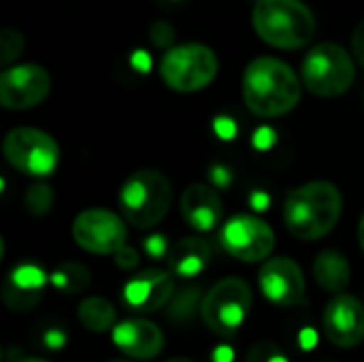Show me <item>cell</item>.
I'll return each mask as SVG.
<instances>
[{
	"label": "cell",
	"instance_id": "obj_1",
	"mask_svg": "<svg viewBox=\"0 0 364 362\" xmlns=\"http://www.w3.org/2000/svg\"><path fill=\"white\" fill-rule=\"evenodd\" d=\"M241 90L243 102L254 115L282 117L301 102L303 81L284 60L262 55L245 66Z\"/></svg>",
	"mask_w": 364,
	"mask_h": 362
},
{
	"label": "cell",
	"instance_id": "obj_2",
	"mask_svg": "<svg viewBox=\"0 0 364 362\" xmlns=\"http://www.w3.org/2000/svg\"><path fill=\"white\" fill-rule=\"evenodd\" d=\"M343 213V194L331 181L294 188L284 203V224L301 241H318L335 230Z\"/></svg>",
	"mask_w": 364,
	"mask_h": 362
},
{
	"label": "cell",
	"instance_id": "obj_3",
	"mask_svg": "<svg viewBox=\"0 0 364 362\" xmlns=\"http://www.w3.org/2000/svg\"><path fill=\"white\" fill-rule=\"evenodd\" d=\"M254 32L275 49H301L316 36V17L303 0H256Z\"/></svg>",
	"mask_w": 364,
	"mask_h": 362
},
{
	"label": "cell",
	"instance_id": "obj_4",
	"mask_svg": "<svg viewBox=\"0 0 364 362\" xmlns=\"http://www.w3.org/2000/svg\"><path fill=\"white\" fill-rule=\"evenodd\" d=\"M117 203L128 224L139 230H147L166 218L173 203V186L164 173L156 169H141L122 183Z\"/></svg>",
	"mask_w": 364,
	"mask_h": 362
},
{
	"label": "cell",
	"instance_id": "obj_5",
	"mask_svg": "<svg viewBox=\"0 0 364 362\" xmlns=\"http://www.w3.org/2000/svg\"><path fill=\"white\" fill-rule=\"evenodd\" d=\"M356 79L354 55L337 43L314 45L301 66V81L318 98H337L346 94Z\"/></svg>",
	"mask_w": 364,
	"mask_h": 362
},
{
	"label": "cell",
	"instance_id": "obj_6",
	"mask_svg": "<svg viewBox=\"0 0 364 362\" xmlns=\"http://www.w3.org/2000/svg\"><path fill=\"white\" fill-rule=\"evenodd\" d=\"M220 62L211 47L203 43H183L171 47L160 60L164 85L179 94L200 92L213 83Z\"/></svg>",
	"mask_w": 364,
	"mask_h": 362
},
{
	"label": "cell",
	"instance_id": "obj_7",
	"mask_svg": "<svg viewBox=\"0 0 364 362\" xmlns=\"http://www.w3.org/2000/svg\"><path fill=\"white\" fill-rule=\"evenodd\" d=\"M252 309V288L241 277H224L200 301L205 326L222 337L235 335Z\"/></svg>",
	"mask_w": 364,
	"mask_h": 362
},
{
	"label": "cell",
	"instance_id": "obj_8",
	"mask_svg": "<svg viewBox=\"0 0 364 362\" xmlns=\"http://www.w3.org/2000/svg\"><path fill=\"white\" fill-rule=\"evenodd\" d=\"M4 160L28 177H47L60 162V147L51 134L32 126H17L2 141Z\"/></svg>",
	"mask_w": 364,
	"mask_h": 362
},
{
	"label": "cell",
	"instance_id": "obj_9",
	"mask_svg": "<svg viewBox=\"0 0 364 362\" xmlns=\"http://www.w3.org/2000/svg\"><path fill=\"white\" fill-rule=\"evenodd\" d=\"M73 239L75 243L98 256H115L128 239V230L124 220L109 209H85L73 222Z\"/></svg>",
	"mask_w": 364,
	"mask_h": 362
},
{
	"label": "cell",
	"instance_id": "obj_10",
	"mask_svg": "<svg viewBox=\"0 0 364 362\" xmlns=\"http://www.w3.org/2000/svg\"><path fill=\"white\" fill-rule=\"evenodd\" d=\"M224 252L241 262H260L275 250L273 228L254 215H235L220 230Z\"/></svg>",
	"mask_w": 364,
	"mask_h": 362
},
{
	"label": "cell",
	"instance_id": "obj_11",
	"mask_svg": "<svg viewBox=\"0 0 364 362\" xmlns=\"http://www.w3.org/2000/svg\"><path fill=\"white\" fill-rule=\"evenodd\" d=\"M51 92V75L38 64H15L0 73V105L9 111L38 107Z\"/></svg>",
	"mask_w": 364,
	"mask_h": 362
},
{
	"label": "cell",
	"instance_id": "obj_12",
	"mask_svg": "<svg viewBox=\"0 0 364 362\" xmlns=\"http://www.w3.org/2000/svg\"><path fill=\"white\" fill-rule=\"evenodd\" d=\"M258 286L264 299L277 307H296L305 303L303 269L288 256L269 258L258 273Z\"/></svg>",
	"mask_w": 364,
	"mask_h": 362
},
{
	"label": "cell",
	"instance_id": "obj_13",
	"mask_svg": "<svg viewBox=\"0 0 364 362\" xmlns=\"http://www.w3.org/2000/svg\"><path fill=\"white\" fill-rule=\"evenodd\" d=\"M326 339L337 348H356L364 341V305L354 294H335L322 314Z\"/></svg>",
	"mask_w": 364,
	"mask_h": 362
},
{
	"label": "cell",
	"instance_id": "obj_14",
	"mask_svg": "<svg viewBox=\"0 0 364 362\" xmlns=\"http://www.w3.org/2000/svg\"><path fill=\"white\" fill-rule=\"evenodd\" d=\"M175 297L171 271L147 269L130 277L122 288V305L134 314H154L164 309Z\"/></svg>",
	"mask_w": 364,
	"mask_h": 362
},
{
	"label": "cell",
	"instance_id": "obj_15",
	"mask_svg": "<svg viewBox=\"0 0 364 362\" xmlns=\"http://www.w3.org/2000/svg\"><path fill=\"white\" fill-rule=\"evenodd\" d=\"M113 346L128 358L134 361H151L160 356L164 350V333L158 324L145 318H130L111 331Z\"/></svg>",
	"mask_w": 364,
	"mask_h": 362
},
{
	"label": "cell",
	"instance_id": "obj_16",
	"mask_svg": "<svg viewBox=\"0 0 364 362\" xmlns=\"http://www.w3.org/2000/svg\"><path fill=\"white\" fill-rule=\"evenodd\" d=\"M181 218L198 233L215 230L224 218V203L218 190L207 183H192L181 194Z\"/></svg>",
	"mask_w": 364,
	"mask_h": 362
},
{
	"label": "cell",
	"instance_id": "obj_17",
	"mask_svg": "<svg viewBox=\"0 0 364 362\" xmlns=\"http://www.w3.org/2000/svg\"><path fill=\"white\" fill-rule=\"evenodd\" d=\"M49 277L34 265L15 267L2 284V301L11 312L32 309L45 294Z\"/></svg>",
	"mask_w": 364,
	"mask_h": 362
},
{
	"label": "cell",
	"instance_id": "obj_18",
	"mask_svg": "<svg viewBox=\"0 0 364 362\" xmlns=\"http://www.w3.org/2000/svg\"><path fill=\"white\" fill-rule=\"evenodd\" d=\"M211 260V245L200 237L179 239L168 252V271L177 277L190 280L200 275Z\"/></svg>",
	"mask_w": 364,
	"mask_h": 362
},
{
	"label": "cell",
	"instance_id": "obj_19",
	"mask_svg": "<svg viewBox=\"0 0 364 362\" xmlns=\"http://www.w3.org/2000/svg\"><path fill=\"white\" fill-rule=\"evenodd\" d=\"M314 277L320 288L333 294H343L352 280V269L346 254L337 250H324L314 260Z\"/></svg>",
	"mask_w": 364,
	"mask_h": 362
},
{
	"label": "cell",
	"instance_id": "obj_20",
	"mask_svg": "<svg viewBox=\"0 0 364 362\" xmlns=\"http://www.w3.org/2000/svg\"><path fill=\"white\" fill-rule=\"evenodd\" d=\"M79 322L92 333H107L115 329L117 312L102 297H87L79 303Z\"/></svg>",
	"mask_w": 364,
	"mask_h": 362
},
{
	"label": "cell",
	"instance_id": "obj_21",
	"mask_svg": "<svg viewBox=\"0 0 364 362\" xmlns=\"http://www.w3.org/2000/svg\"><path fill=\"white\" fill-rule=\"evenodd\" d=\"M90 282H92L90 269L83 267L81 262H62L49 275V284L62 294H79L87 290Z\"/></svg>",
	"mask_w": 364,
	"mask_h": 362
},
{
	"label": "cell",
	"instance_id": "obj_22",
	"mask_svg": "<svg viewBox=\"0 0 364 362\" xmlns=\"http://www.w3.org/2000/svg\"><path fill=\"white\" fill-rule=\"evenodd\" d=\"M198 301H203V299H200V288H196V286L175 292L173 301L168 303V318L175 322L190 320L198 307Z\"/></svg>",
	"mask_w": 364,
	"mask_h": 362
},
{
	"label": "cell",
	"instance_id": "obj_23",
	"mask_svg": "<svg viewBox=\"0 0 364 362\" xmlns=\"http://www.w3.org/2000/svg\"><path fill=\"white\" fill-rule=\"evenodd\" d=\"M26 49V41L21 36L19 30L15 28H2L0 32V62L4 66H9L11 62H15Z\"/></svg>",
	"mask_w": 364,
	"mask_h": 362
},
{
	"label": "cell",
	"instance_id": "obj_24",
	"mask_svg": "<svg viewBox=\"0 0 364 362\" xmlns=\"http://www.w3.org/2000/svg\"><path fill=\"white\" fill-rule=\"evenodd\" d=\"M23 203L32 215H45L53 205V190L45 183H34L28 188Z\"/></svg>",
	"mask_w": 364,
	"mask_h": 362
},
{
	"label": "cell",
	"instance_id": "obj_25",
	"mask_svg": "<svg viewBox=\"0 0 364 362\" xmlns=\"http://www.w3.org/2000/svg\"><path fill=\"white\" fill-rule=\"evenodd\" d=\"M245 362H290L288 356L284 354V350L277 344L271 341H260L256 346L250 348Z\"/></svg>",
	"mask_w": 364,
	"mask_h": 362
},
{
	"label": "cell",
	"instance_id": "obj_26",
	"mask_svg": "<svg viewBox=\"0 0 364 362\" xmlns=\"http://www.w3.org/2000/svg\"><path fill=\"white\" fill-rule=\"evenodd\" d=\"M149 38H151V43L156 45V47H168L171 49V45L175 43V30H173V26L171 23H166V21H156V23H151V28H149ZM175 47V45H173Z\"/></svg>",
	"mask_w": 364,
	"mask_h": 362
},
{
	"label": "cell",
	"instance_id": "obj_27",
	"mask_svg": "<svg viewBox=\"0 0 364 362\" xmlns=\"http://www.w3.org/2000/svg\"><path fill=\"white\" fill-rule=\"evenodd\" d=\"M173 245H168L166 237L164 235H151L145 239V252L149 258L154 260H162V258H168V252H171Z\"/></svg>",
	"mask_w": 364,
	"mask_h": 362
},
{
	"label": "cell",
	"instance_id": "obj_28",
	"mask_svg": "<svg viewBox=\"0 0 364 362\" xmlns=\"http://www.w3.org/2000/svg\"><path fill=\"white\" fill-rule=\"evenodd\" d=\"M352 55L364 68V19L358 21V26L352 32Z\"/></svg>",
	"mask_w": 364,
	"mask_h": 362
},
{
	"label": "cell",
	"instance_id": "obj_29",
	"mask_svg": "<svg viewBox=\"0 0 364 362\" xmlns=\"http://www.w3.org/2000/svg\"><path fill=\"white\" fill-rule=\"evenodd\" d=\"M115 265H117L119 269H124V271L134 269V267L139 265V254H136V250L124 245V247L115 254Z\"/></svg>",
	"mask_w": 364,
	"mask_h": 362
},
{
	"label": "cell",
	"instance_id": "obj_30",
	"mask_svg": "<svg viewBox=\"0 0 364 362\" xmlns=\"http://www.w3.org/2000/svg\"><path fill=\"white\" fill-rule=\"evenodd\" d=\"M218 132H220L222 137H232V132H235V124H232L230 119L222 117V119H218Z\"/></svg>",
	"mask_w": 364,
	"mask_h": 362
},
{
	"label": "cell",
	"instance_id": "obj_31",
	"mask_svg": "<svg viewBox=\"0 0 364 362\" xmlns=\"http://www.w3.org/2000/svg\"><path fill=\"white\" fill-rule=\"evenodd\" d=\"M358 243H360V250H363L364 254V213L363 218H360V224H358Z\"/></svg>",
	"mask_w": 364,
	"mask_h": 362
},
{
	"label": "cell",
	"instance_id": "obj_32",
	"mask_svg": "<svg viewBox=\"0 0 364 362\" xmlns=\"http://www.w3.org/2000/svg\"><path fill=\"white\" fill-rule=\"evenodd\" d=\"M154 2H158L160 6H175V4H181L183 0H154Z\"/></svg>",
	"mask_w": 364,
	"mask_h": 362
},
{
	"label": "cell",
	"instance_id": "obj_33",
	"mask_svg": "<svg viewBox=\"0 0 364 362\" xmlns=\"http://www.w3.org/2000/svg\"><path fill=\"white\" fill-rule=\"evenodd\" d=\"M21 362H49V361H45V358H23Z\"/></svg>",
	"mask_w": 364,
	"mask_h": 362
},
{
	"label": "cell",
	"instance_id": "obj_34",
	"mask_svg": "<svg viewBox=\"0 0 364 362\" xmlns=\"http://www.w3.org/2000/svg\"><path fill=\"white\" fill-rule=\"evenodd\" d=\"M166 362H192L190 358H171V361H166Z\"/></svg>",
	"mask_w": 364,
	"mask_h": 362
},
{
	"label": "cell",
	"instance_id": "obj_35",
	"mask_svg": "<svg viewBox=\"0 0 364 362\" xmlns=\"http://www.w3.org/2000/svg\"><path fill=\"white\" fill-rule=\"evenodd\" d=\"M109 362H130V361H109Z\"/></svg>",
	"mask_w": 364,
	"mask_h": 362
},
{
	"label": "cell",
	"instance_id": "obj_36",
	"mask_svg": "<svg viewBox=\"0 0 364 362\" xmlns=\"http://www.w3.org/2000/svg\"><path fill=\"white\" fill-rule=\"evenodd\" d=\"M363 100H364V92H363Z\"/></svg>",
	"mask_w": 364,
	"mask_h": 362
}]
</instances>
